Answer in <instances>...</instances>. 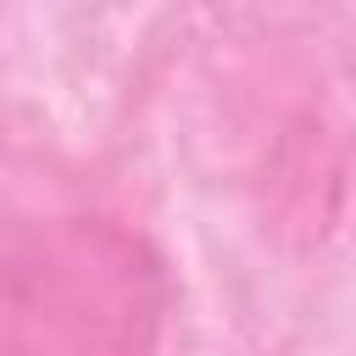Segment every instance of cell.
I'll list each match as a JSON object with an SVG mask.
<instances>
[{"label": "cell", "instance_id": "6da1fadb", "mask_svg": "<svg viewBox=\"0 0 356 356\" xmlns=\"http://www.w3.org/2000/svg\"><path fill=\"white\" fill-rule=\"evenodd\" d=\"M161 306V267L134 234L0 211V356H145Z\"/></svg>", "mask_w": 356, "mask_h": 356}]
</instances>
